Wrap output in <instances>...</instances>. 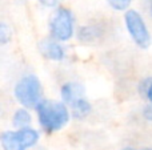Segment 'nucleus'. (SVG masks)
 <instances>
[{
    "instance_id": "obj_6",
    "label": "nucleus",
    "mask_w": 152,
    "mask_h": 150,
    "mask_svg": "<svg viewBox=\"0 0 152 150\" xmlns=\"http://www.w3.org/2000/svg\"><path fill=\"white\" fill-rule=\"evenodd\" d=\"M39 52L44 58L50 61H56V63H61L67 57V50L64 45L51 37L39 43Z\"/></svg>"
},
{
    "instance_id": "obj_13",
    "label": "nucleus",
    "mask_w": 152,
    "mask_h": 150,
    "mask_svg": "<svg viewBox=\"0 0 152 150\" xmlns=\"http://www.w3.org/2000/svg\"><path fill=\"white\" fill-rule=\"evenodd\" d=\"M12 40V29L7 23L1 21L0 23V44L7 45Z\"/></svg>"
},
{
    "instance_id": "obj_12",
    "label": "nucleus",
    "mask_w": 152,
    "mask_h": 150,
    "mask_svg": "<svg viewBox=\"0 0 152 150\" xmlns=\"http://www.w3.org/2000/svg\"><path fill=\"white\" fill-rule=\"evenodd\" d=\"M134 0H107V4L110 5L111 9L116 12H124L131 9V4Z\"/></svg>"
},
{
    "instance_id": "obj_4",
    "label": "nucleus",
    "mask_w": 152,
    "mask_h": 150,
    "mask_svg": "<svg viewBox=\"0 0 152 150\" xmlns=\"http://www.w3.org/2000/svg\"><path fill=\"white\" fill-rule=\"evenodd\" d=\"M39 141V130L32 126L4 130L0 136V145L3 150H28L36 146Z\"/></svg>"
},
{
    "instance_id": "obj_17",
    "label": "nucleus",
    "mask_w": 152,
    "mask_h": 150,
    "mask_svg": "<svg viewBox=\"0 0 152 150\" xmlns=\"http://www.w3.org/2000/svg\"><path fill=\"white\" fill-rule=\"evenodd\" d=\"M139 150H152V146H145V148H142Z\"/></svg>"
},
{
    "instance_id": "obj_2",
    "label": "nucleus",
    "mask_w": 152,
    "mask_h": 150,
    "mask_svg": "<svg viewBox=\"0 0 152 150\" xmlns=\"http://www.w3.org/2000/svg\"><path fill=\"white\" fill-rule=\"evenodd\" d=\"M13 96L18 104L27 109H36L44 100V89L39 77L34 73H26L16 81Z\"/></svg>"
},
{
    "instance_id": "obj_5",
    "label": "nucleus",
    "mask_w": 152,
    "mask_h": 150,
    "mask_svg": "<svg viewBox=\"0 0 152 150\" xmlns=\"http://www.w3.org/2000/svg\"><path fill=\"white\" fill-rule=\"evenodd\" d=\"M123 20H124L126 31L128 32L132 41L139 48H142V49L150 48L152 44V36H151L150 28H148L142 13L139 11L131 8V9H128L124 13Z\"/></svg>"
},
{
    "instance_id": "obj_3",
    "label": "nucleus",
    "mask_w": 152,
    "mask_h": 150,
    "mask_svg": "<svg viewBox=\"0 0 152 150\" xmlns=\"http://www.w3.org/2000/svg\"><path fill=\"white\" fill-rule=\"evenodd\" d=\"M75 15L68 7L60 5L52 11L48 20L50 37L59 43H67L76 36Z\"/></svg>"
},
{
    "instance_id": "obj_18",
    "label": "nucleus",
    "mask_w": 152,
    "mask_h": 150,
    "mask_svg": "<svg viewBox=\"0 0 152 150\" xmlns=\"http://www.w3.org/2000/svg\"><path fill=\"white\" fill-rule=\"evenodd\" d=\"M150 13H151V16H152V0H151V3H150Z\"/></svg>"
},
{
    "instance_id": "obj_7",
    "label": "nucleus",
    "mask_w": 152,
    "mask_h": 150,
    "mask_svg": "<svg viewBox=\"0 0 152 150\" xmlns=\"http://www.w3.org/2000/svg\"><path fill=\"white\" fill-rule=\"evenodd\" d=\"M86 96V88L80 82L67 81L60 87V101L67 106L72 105L76 100Z\"/></svg>"
},
{
    "instance_id": "obj_8",
    "label": "nucleus",
    "mask_w": 152,
    "mask_h": 150,
    "mask_svg": "<svg viewBox=\"0 0 152 150\" xmlns=\"http://www.w3.org/2000/svg\"><path fill=\"white\" fill-rule=\"evenodd\" d=\"M103 28L95 24H88V25H81L76 31V39L77 41L83 43V44H89V43H95L100 40L103 35Z\"/></svg>"
},
{
    "instance_id": "obj_16",
    "label": "nucleus",
    "mask_w": 152,
    "mask_h": 150,
    "mask_svg": "<svg viewBox=\"0 0 152 150\" xmlns=\"http://www.w3.org/2000/svg\"><path fill=\"white\" fill-rule=\"evenodd\" d=\"M120 150H136V149L132 148V146H124V148H121Z\"/></svg>"
},
{
    "instance_id": "obj_10",
    "label": "nucleus",
    "mask_w": 152,
    "mask_h": 150,
    "mask_svg": "<svg viewBox=\"0 0 152 150\" xmlns=\"http://www.w3.org/2000/svg\"><path fill=\"white\" fill-rule=\"evenodd\" d=\"M12 126L15 129H24L32 126V114L29 109L19 106L12 114Z\"/></svg>"
},
{
    "instance_id": "obj_9",
    "label": "nucleus",
    "mask_w": 152,
    "mask_h": 150,
    "mask_svg": "<svg viewBox=\"0 0 152 150\" xmlns=\"http://www.w3.org/2000/svg\"><path fill=\"white\" fill-rule=\"evenodd\" d=\"M68 108H69V110H71L72 117H74L75 120H79V121L86 120L87 117L92 113V104L89 102V100L86 96L79 98V100H76Z\"/></svg>"
},
{
    "instance_id": "obj_14",
    "label": "nucleus",
    "mask_w": 152,
    "mask_h": 150,
    "mask_svg": "<svg viewBox=\"0 0 152 150\" xmlns=\"http://www.w3.org/2000/svg\"><path fill=\"white\" fill-rule=\"evenodd\" d=\"M40 5H43L44 8H51V9H56L58 7H60L63 0H37Z\"/></svg>"
},
{
    "instance_id": "obj_15",
    "label": "nucleus",
    "mask_w": 152,
    "mask_h": 150,
    "mask_svg": "<svg viewBox=\"0 0 152 150\" xmlns=\"http://www.w3.org/2000/svg\"><path fill=\"white\" fill-rule=\"evenodd\" d=\"M142 116H143V118H144L145 121L152 122V104H148V105H145L144 108H143Z\"/></svg>"
},
{
    "instance_id": "obj_1",
    "label": "nucleus",
    "mask_w": 152,
    "mask_h": 150,
    "mask_svg": "<svg viewBox=\"0 0 152 150\" xmlns=\"http://www.w3.org/2000/svg\"><path fill=\"white\" fill-rule=\"evenodd\" d=\"M35 110L40 128L47 134H53L64 129L72 117L68 106L58 100L44 98Z\"/></svg>"
},
{
    "instance_id": "obj_11",
    "label": "nucleus",
    "mask_w": 152,
    "mask_h": 150,
    "mask_svg": "<svg viewBox=\"0 0 152 150\" xmlns=\"http://www.w3.org/2000/svg\"><path fill=\"white\" fill-rule=\"evenodd\" d=\"M140 94H143L148 100V102L152 104V77H145L144 80H142L137 87Z\"/></svg>"
}]
</instances>
